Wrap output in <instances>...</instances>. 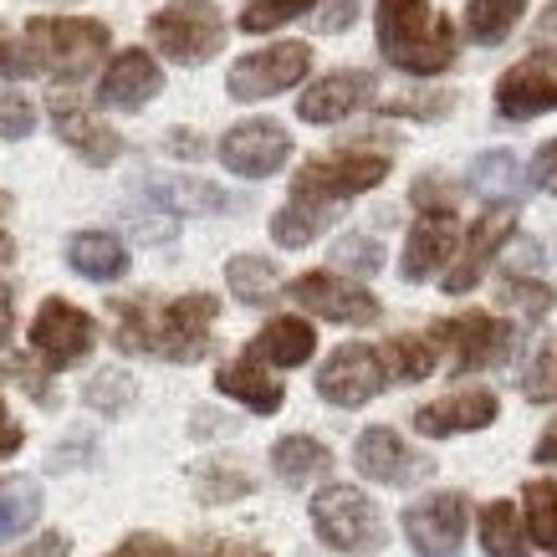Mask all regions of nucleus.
Here are the masks:
<instances>
[{"label": "nucleus", "instance_id": "30", "mask_svg": "<svg viewBox=\"0 0 557 557\" xmlns=\"http://www.w3.org/2000/svg\"><path fill=\"white\" fill-rule=\"evenodd\" d=\"M522 11H527V0H471L466 5V36L481 41V47H496V41L511 36Z\"/></svg>", "mask_w": 557, "mask_h": 557}, {"label": "nucleus", "instance_id": "54", "mask_svg": "<svg viewBox=\"0 0 557 557\" xmlns=\"http://www.w3.org/2000/svg\"><path fill=\"white\" fill-rule=\"evenodd\" d=\"M532 36H537V47H547V41L557 47V5H547V11H542V21H537V32H532Z\"/></svg>", "mask_w": 557, "mask_h": 557}, {"label": "nucleus", "instance_id": "48", "mask_svg": "<svg viewBox=\"0 0 557 557\" xmlns=\"http://www.w3.org/2000/svg\"><path fill=\"white\" fill-rule=\"evenodd\" d=\"M108 557H180V553H174L164 537H149V532H138V537H128L119 553H108Z\"/></svg>", "mask_w": 557, "mask_h": 557}, {"label": "nucleus", "instance_id": "41", "mask_svg": "<svg viewBox=\"0 0 557 557\" xmlns=\"http://www.w3.org/2000/svg\"><path fill=\"white\" fill-rule=\"evenodd\" d=\"M409 200L420 205L424 215H456V189L445 185V180H435V174H424V180H414V189H409Z\"/></svg>", "mask_w": 557, "mask_h": 557}, {"label": "nucleus", "instance_id": "35", "mask_svg": "<svg viewBox=\"0 0 557 557\" xmlns=\"http://www.w3.org/2000/svg\"><path fill=\"white\" fill-rule=\"evenodd\" d=\"M527 532L537 547L557 553V486L553 481H527Z\"/></svg>", "mask_w": 557, "mask_h": 557}, {"label": "nucleus", "instance_id": "46", "mask_svg": "<svg viewBox=\"0 0 557 557\" xmlns=\"http://www.w3.org/2000/svg\"><path fill=\"white\" fill-rule=\"evenodd\" d=\"M532 185H537L542 195H557V138L542 144L537 159H532Z\"/></svg>", "mask_w": 557, "mask_h": 557}, {"label": "nucleus", "instance_id": "31", "mask_svg": "<svg viewBox=\"0 0 557 557\" xmlns=\"http://www.w3.org/2000/svg\"><path fill=\"white\" fill-rule=\"evenodd\" d=\"M379 354H384L388 379H399V384H420V379L435 373L440 348H435V338L424 333V338H388Z\"/></svg>", "mask_w": 557, "mask_h": 557}, {"label": "nucleus", "instance_id": "6", "mask_svg": "<svg viewBox=\"0 0 557 557\" xmlns=\"http://www.w3.org/2000/svg\"><path fill=\"white\" fill-rule=\"evenodd\" d=\"M388 174V159L384 153H358V149H343L333 159H312L297 180H292V200H318V205H343L363 195V189L384 185Z\"/></svg>", "mask_w": 557, "mask_h": 557}, {"label": "nucleus", "instance_id": "25", "mask_svg": "<svg viewBox=\"0 0 557 557\" xmlns=\"http://www.w3.org/2000/svg\"><path fill=\"white\" fill-rule=\"evenodd\" d=\"M471 189L486 205H502V210L517 205L527 195V174H522V164H517V153L511 149H486L471 164Z\"/></svg>", "mask_w": 557, "mask_h": 557}, {"label": "nucleus", "instance_id": "23", "mask_svg": "<svg viewBox=\"0 0 557 557\" xmlns=\"http://www.w3.org/2000/svg\"><path fill=\"white\" fill-rule=\"evenodd\" d=\"M312 348H318L312 322H302V318H276V322H267V327H261V333L251 338L246 358H256V363H271V369H302L307 358H312Z\"/></svg>", "mask_w": 557, "mask_h": 557}, {"label": "nucleus", "instance_id": "43", "mask_svg": "<svg viewBox=\"0 0 557 557\" xmlns=\"http://www.w3.org/2000/svg\"><path fill=\"white\" fill-rule=\"evenodd\" d=\"M0 379L5 384H26V394H32L41 409H51L57 399H51V384H47V373L32 369V363H16V358H0Z\"/></svg>", "mask_w": 557, "mask_h": 557}, {"label": "nucleus", "instance_id": "26", "mask_svg": "<svg viewBox=\"0 0 557 557\" xmlns=\"http://www.w3.org/2000/svg\"><path fill=\"white\" fill-rule=\"evenodd\" d=\"M271 466H276V475H282L287 486H307V481H318V475L333 471V450L312 435H282L271 445Z\"/></svg>", "mask_w": 557, "mask_h": 557}, {"label": "nucleus", "instance_id": "28", "mask_svg": "<svg viewBox=\"0 0 557 557\" xmlns=\"http://www.w3.org/2000/svg\"><path fill=\"white\" fill-rule=\"evenodd\" d=\"M481 547H486V557H532L527 517L511 507V502H491V507H481Z\"/></svg>", "mask_w": 557, "mask_h": 557}, {"label": "nucleus", "instance_id": "10", "mask_svg": "<svg viewBox=\"0 0 557 557\" xmlns=\"http://www.w3.org/2000/svg\"><path fill=\"white\" fill-rule=\"evenodd\" d=\"M384 384H388L384 354H379V348H369V343H343L338 354L318 369V394L327 399V405H338V409L369 405Z\"/></svg>", "mask_w": 557, "mask_h": 557}, {"label": "nucleus", "instance_id": "20", "mask_svg": "<svg viewBox=\"0 0 557 557\" xmlns=\"http://www.w3.org/2000/svg\"><path fill=\"white\" fill-rule=\"evenodd\" d=\"M373 98V77L369 72H327L322 83H312L297 102V113L307 123H338L348 113H358Z\"/></svg>", "mask_w": 557, "mask_h": 557}, {"label": "nucleus", "instance_id": "12", "mask_svg": "<svg viewBox=\"0 0 557 557\" xmlns=\"http://www.w3.org/2000/svg\"><path fill=\"white\" fill-rule=\"evenodd\" d=\"M92 343H98V322L87 318L83 307L62 302V297L41 302V312L32 322V348L47 358L51 369H72L77 358L92 354Z\"/></svg>", "mask_w": 557, "mask_h": 557}, {"label": "nucleus", "instance_id": "55", "mask_svg": "<svg viewBox=\"0 0 557 557\" xmlns=\"http://www.w3.org/2000/svg\"><path fill=\"white\" fill-rule=\"evenodd\" d=\"M5 215H11V195L0 189V267H5V261H11V251H16V246H11V236H5Z\"/></svg>", "mask_w": 557, "mask_h": 557}, {"label": "nucleus", "instance_id": "9", "mask_svg": "<svg viewBox=\"0 0 557 557\" xmlns=\"http://www.w3.org/2000/svg\"><path fill=\"white\" fill-rule=\"evenodd\" d=\"M466 522H471V507L460 491H430L405 511V537L420 557H456L466 542Z\"/></svg>", "mask_w": 557, "mask_h": 557}, {"label": "nucleus", "instance_id": "38", "mask_svg": "<svg viewBox=\"0 0 557 557\" xmlns=\"http://www.w3.org/2000/svg\"><path fill=\"white\" fill-rule=\"evenodd\" d=\"M256 481L246 471H231V466H210V471H200V486H195V496L200 502H236V496H251Z\"/></svg>", "mask_w": 557, "mask_h": 557}, {"label": "nucleus", "instance_id": "34", "mask_svg": "<svg viewBox=\"0 0 557 557\" xmlns=\"http://www.w3.org/2000/svg\"><path fill=\"white\" fill-rule=\"evenodd\" d=\"M502 302L511 307V312H522L527 322H542L547 312H553L557 292L547 287V282H537V276H522V271H507V282H502Z\"/></svg>", "mask_w": 557, "mask_h": 557}, {"label": "nucleus", "instance_id": "1", "mask_svg": "<svg viewBox=\"0 0 557 557\" xmlns=\"http://www.w3.org/2000/svg\"><path fill=\"white\" fill-rule=\"evenodd\" d=\"M220 302L210 292H185L164 307L149 302H113V343L119 354H164L174 363H195L210 348V322H215Z\"/></svg>", "mask_w": 557, "mask_h": 557}, {"label": "nucleus", "instance_id": "16", "mask_svg": "<svg viewBox=\"0 0 557 557\" xmlns=\"http://www.w3.org/2000/svg\"><path fill=\"white\" fill-rule=\"evenodd\" d=\"M159 87H164V72H159V62H153L149 51L123 47L119 57L108 62V72H102L98 102H102V108H123V113H138V108H144V102H149Z\"/></svg>", "mask_w": 557, "mask_h": 557}, {"label": "nucleus", "instance_id": "57", "mask_svg": "<svg viewBox=\"0 0 557 557\" xmlns=\"http://www.w3.org/2000/svg\"><path fill=\"white\" fill-rule=\"evenodd\" d=\"M251 557H267V553H251Z\"/></svg>", "mask_w": 557, "mask_h": 557}, {"label": "nucleus", "instance_id": "19", "mask_svg": "<svg viewBox=\"0 0 557 557\" xmlns=\"http://www.w3.org/2000/svg\"><path fill=\"white\" fill-rule=\"evenodd\" d=\"M496 424V394L486 388H471V394H445L435 405L414 409V430L430 440H445V435H466V430H486Z\"/></svg>", "mask_w": 557, "mask_h": 557}, {"label": "nucleus", "instance_id": "32", "mask_svg": "<svg viewBox=\"0 0 557 557\" xmlns=\"http://www.w3.org/2000/svg\"><path fill=\"white\" fill-rule=\"evenodd\" d=\"M36 517H41V486H36L32 475H11V481H0V542L21 537Z\"/></svg>", "mask_w": 557, "mask_h": 557}, {"label": "nucleus", "instance_id": "13", "mask_svg": "<svg viewBox=\"0 0 557 557\" xmlns=\"http://www.w3.org/2000/svg\"><path fill=\"white\" fill-rule=\"evenodd\" d=\"M292 159V134L271 119H246L220 138V164L246 180H267Z\"/></svg>", "mask_w": 557, "mask_h": 557}, {"label": "nucleus", "instance_id": "56", "mask_svg": "<svg viewBox=\"0 0 557 557\" xmlns=\"http://www.w3.org/2000/svg\"><path fill=\"white\" fill-rule=\"evenodd\" d=\"M77 456H92V445H87V435H77V445H67V450H57V456H51V466H57V471H62V466H67V460H77Z\"/></svg>", "mask_w": 557, "mask_h": 557}, {"label": "nucleus", "instance_id": "49", "mask_svg": "<svg viewBox=\"0 0 557 557\" xmlns=\"http://www.w3.org/2000/svg\"><path fill=\"white\" fill-rule=\"evenodd\" d=\"M11 327H16V292L0 282V348L11 343Z\"/></svg>", "mask_w": 557, "mask_h": 557}, {"label": "nucleus", "instance_id": "14", "mask_svg": "<svg viewBox=\"0 0 557 557\" xmlns=\"http://www.w3.org/2000/svg\"><path fill=\"white\" fill-rule=\"evenodd\" d=\"M496 108H502V119H537L547 108H557V47H537L527 62L496 83Z\"/></svg>", "mask_w": 557, "mask_h": 557}, {"label": "nucleus", "instance_id": "36", "mask_svg": "<svg viewBox=\"0 0 557 557\" xmlns=\"http://www.w3.org/2000/svg\"><path fill=\"white\" fill-rule=\"evenodd\" d=\"M318 0H251L246 11H240V32H276V26H287V21H297L302 11H312Z\"/></svg>", "mask_w": 557, "mask_h": 557}, {"label": "nucleus", "instance_id": "2", "mask_svg": "<svg viewBox=\"0 0 557 557\" xmlns=\"http://www.w3.org/2000/svg\"><path fill=\"white\" fill-rule=\"evenodd\" d=\"M379 51L399 72L435 77L456 62V32L430 0H379Z\"/></svg>", "mask_w": 557, "mask_h": 557}, {"label": "nucleus", "instance_id": "27", "mask_svg": "<svg viewBox=\"0 0 557 557\" xmlns=\"http://www.w3.org/2000/svg\"><path fill=\"white\" fill-rule=\"evenodd\" d=\"M67 261L77 276L87 282H119L123 271H128V251H123V240L102 236V231H83V236L67 240Z\"/></svg>", "mask_w": 557, "mask_h": 557}, {"label": "nucleus", "instance_id": "8", "mask_svg": "<svg viewBox=\"0 0 557 557\" xmlns=\"http://www.w3.org/2000/svg\"><path fill=\"white\" fill-rule=\"evenodd\" d=\"M312 67V51L302 41H276L267 51H251V57H240L231 77H225V92L236 102H261V98H276V92H287L297 87Z\"/></svg>", "mask_w": 557, "mask_h": 557}, {"label": "nucleus", "instance_id": "37", "mask_svg": "<svg viewBox=\"0 0 557 557\" xmlns=\"http://www.w3.org/2000/svg\"><path fill=\"white\" fill-rule=\"evenodd\" d=\"M83 399L98 409V414H123V409H128V399H134V379H128L123 369H108V373H98V379L87 384Z\"/></svg>", "mask_w": 557, "mask_h": 557}, {"label": "nucleus", "instance_id": "39", "mask_svg": "<svg viewBox=\"0 0 557 557\" xmlns=\"http://www.w3.org/2000/svg\"><path fill=\"white\" fill-rule=\"evenodd\" d=\"M522 388H527V399H532V405H553L557 399V343H542L537 348V358L527 363Z\"/></svg>", "mask_w": 557, "mask_h": 557}, {"label": "nucleus", "instance_id": "50", "mask_svg": "<svg viewBox=\"0 0 557 557\" xmlns=\"http://www.w3.org/2000/svg\"><path fill=\"white\" fill-rule=\"evenodd\" d=\"M21 440H26V435H21V424L5 414V405H0V456H16Z\"/></svg>", "mask_w": 557, "mask_h": 557}, {"label": "nucleus", "instance_id": "7", "mask_svg": "<svg viewBox=\"0 0 557 557\" xmlns=\"http://www.w3.org/2000/svg\"><path fill=\"white\" fill-rule=\"evenodd\" d=\"M430 338H435V348L450 354V373H475V369L502 363L511 354L517 333L502 318H491V312H460V318L435 322Z\"/></svg>", "mask_w": 557, "mask_h": 557}, {"label": "nucleus", "instance_id": "3", "mask_svg": "<svg viewBox=\"0 0 557 557\" xmlns=\"http://www.w3.org/2000/svg\"><path fill=\"white\" fill-rule=\"evenodd\" d=\"M41 72H51L57 83H77L98 67V57L108 51V26L102 21H77V16H36L26 26Z\"/></svg>", "mask_w": 557, "mask_h": 557}, {"label": "nucleus", "instance_id": "24", "mask_svg": "<svg viewBox=\"0 0 557 557\" xmlns=\"http://www.w3.org/2000/svg\"><path fill=\"white\" fill-rule=\"evenodd\" d=\"M215 388L220 394H231V399H240L246 409H256V414H276L282 409V384L267 373V363H256V358H240V363H225V369L215 373Z\"/></svg>", "mask_w": 557, "mask_h": 557}, {"label": "nucleus", "instance_id": "18", "mask_svg": "<svg viewBox=\"0 0 557 557\" xmlns=\"http://www.w3.org/2000/svg\"><path fill=\"white\" fill-rule=\"evenodd\" d=\"M51 128L62 134V144H67V149L83 153L92 170L113 164V159L123 153V138L113 134L108 123H98L83 102H72V98H51Z\"/></svg>", "mask_w": 557, "mask_h": 557}, {"label": "nucleus", "instance_id": "33", "mask_svg": "<svg viewBox=\"0 0 557 557\" xmlns=\"http://www.w3.org/2000/svg\"><path fill=\"white\" fill-rule=\"evenodd\" d=\"M225 282H231V292H236L246 307H267L271 297L282 292L276 267H271L267 256H236V261L225 267Z\"/></svg>", "mask_w": 557, "mask_h": 557}, {"label": "nucleus", "instance_id": "11", "mask_svg": "<svg viewBox=\"0 0 557 557\" xmlns=\"http://www.w3.org/2000/svg\"><path fill=\"white\" fill-rule=\"evenodd\" d=\"M287 297L297 307H307L312 318H327V322H354V327H369L379 322V297L358 282H343L333 271H307L287 287Z\"/></svg>", "mask_w": 557, "mask_h": 557}, {"label": "nucleus", "instance_id": "42", "mask_svg": "<svg viewBox=\"0 0 557 557\" xmlns=\"http://www.w3.org/2000/svg\"><path fill=\"white\" fill-rule=\"evenodd\" d=\"M456 108V98L450 92H430V98H388L384 102V113H399V119H445Z\"/></svg>", "mask_w": 557, "mask_h": 557}, {"label": "nucleus", "instance_id": "22", "mask_svg": "<svg viewBox=\"0 0 557 557\" xmlns=\"http://www.w3.org/2000/svg\"><path fill=\"white\" fill-rule=\"evenodd\" d=\"M144 195H149L159 210H170V215H231V210H240V200L231 189L205 185V180H180V174H170V180H144Z\"/></svg>", "mask_w": 557, "mask_h": 557}, {"label": "nucleus", "instance_id": "15", "mask_svg": "<svg viewBox=\"0 0 557 557\" xmlns=\"http://www.w3.org/2000/svg\"><path fill=\"white\" fill-rule=\"evenodd\" d=\"M354 466L369 475V481H384V486H414V481H424V475L435 471V460L420 456V450H409L388 424H373V430L358 435Z\"/></svg>", "mask_w": 557, "mask_h": 557}, {"label": "nucleus", "instance_id": "4", "mask_svg": "<svg viewBox=\"0 0 557 557\" xmlns=\"http://www.w3.org/2000/svg\"><path fill=\"white\" fill-rule=\"evenodd\" d=\"M149 36L170 62L200 67V62H210L220 51V41H225V21H220V11L210 0H170L164 11L149 16Z\"/></svg>", "mask_w": 557, "mask_h": 557}, {"label": "nucleus", "instance_id": "51", "mask_svg": "<svg viewBox=\"0 0 557 557\" xmlns=\"http://www.w3.org/2000/svg\"><path fill=\"white\" fill-rule=\"evenodd\" d=\"M21 557H67V537H62V532H47V537L32 542Z\"/></svg>", "mask_w": 557, "mask_h": 557}, {"label": "nucleus", "instance_id": "29", "mask_svg": "<svg viewBox=\"0 0 557 557\" xmlns=\"http://www.w3.org/2000/svg\"><path fill=\"white\" fill-rule=\"evenodd\" d=\"M333 215H338V205H318V200H287L276 215H271V236H276V246H287V251H297V246H307V240H318L327 225H333Z\"/></svg>", "mask_w": 557, "mask_h": 557}, {"label": "nucleus", "instance_id": "17", "mask_svg": "<svg viewBox=\"0 0 557 557\" xmlns=\"http://www.w3.org/2000/svg\"><path fill=\"white\" fill-rule=\"evenodd\" d=\"M511 231H517V220H511L507 210H502V205H496L491 215L475 220V225H471V236H466V251H460V261H456L450 271H445V292H450V297H460V292H471L475 282L486 276L491 256H496V251H502V246L511 240Z\"/></svg>", "mask_w": 557, "mask_h": 557}, {"label": "nucleus", "instance_id": "40", "mask_svg": "<svg viewBox=\"0 0 557 557\" xmlns=\"http://www.w3.org/2000/svg\"><path fill=\"white\" fill-rule=\"evenodd\" d=\"M333 261L343 271H354V276H373V271L384 267V251H379V240L373 236H343L333 246Z\"/></svg>", "mask_w": 557, "mask_h": 557}, {"label": "nucleus", "instance_id": "44", "mask_svg": "<svg viewBox=\"0 0 557 557\" xmlns=\"http://www.w3.org/2000/svg\"><path fill=\"white\" fill-rule=\"evenodd\" d=\"M32 128H36L32 98H21V92H0V134H5V138H26Z\"/></svg>", "mask_w": 557, "mask_h": 557}, {"label": "nucleus", "instance_id": "47", "mask_svg": "<svg viewBox=\"0 0 557 557\" xmlns=\"http://www.w3.org/2000/svg\"><path fill=\"white\" fill-rule=\"evenodd\" d=\"M358 16V0H327L318 11V32H348Z\"/></svg>", "mask_w": 557, "mask_h": 557}, {"label": "nucleus", "instance_id": "21", "mask_svg": "<svg viewBox=\"0 0 557 557\" xmlns=\"http://www.w3.org/2000/svg\"><path fill=\"white\" fill-rule=\"evenodd\" d=\"M456 240H460L456 215H424L405 240V261H399L405 282H430V276L456 256Z\"/></svg>", "mask_w": 557, "mask_h": 557}, {"label": "nucleus", "instance_id": "5", "mask_svg": "<svg viewBox=\"0 0 557 557\" xmlns=\"http://www.w3.org/2000/svg\"><path fill=\"white\" fill-rule=\"evenodd\" d=\"M312 527L327 547L338 553H379L384 547V522L379 507L358 486H322L312 496Z\"/></svg>", "mask_w": 557, "mask_h": 557}, {"label": "nucleus", "instance_id": "45", "mask_svg": "<svg viewBox=\"0 0 557 557\" xmlns=\"http://www.w3.org/2000/svg\"><path fill=\"white\" fill-rule=\"evenodd\" d=\"M32 72H41L32 41L21 47V41H11V36H0V77H32Z\"/></svg>", "mask_w": 557, "mask_h": 557}, {"label": "nucleus", "instance_id": "53", "mask_svg": "<svg viewBox=\"0 0 557 557\" xmlns=\"http://www.w3.org/2000/svg\"><path fill=\"white\" fill-rule=\"evenodd\" d=\"M170 149L185 153V159H195V153H205V144L195 134H185V128H174V134H170Z\"/></svg>", "mask_w": 557, "mask_h": 557}, {"label": "nucleus", "instance_id": "52", "mask_svg": "<svg viewBox=\"0 0 557 557\" xmlns=\"http://www.w3.org/2000/svg\"><path fill=\"white\" fill-rule=\"evenodd\" d=\"M532 460H537V466H557V420L547 424V430H542V440L532 445Z\"/></svg>", "mask_w": 557, "mask_h": 557}]
</instances>
